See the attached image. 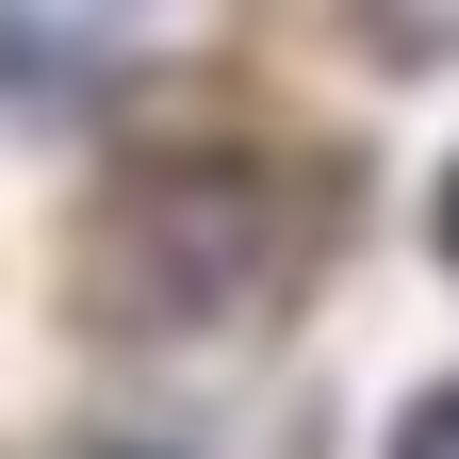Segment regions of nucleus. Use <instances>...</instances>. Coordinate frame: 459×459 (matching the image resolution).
<instances>
[{"label": "nucleus", "instance_id": "f257e3e1", "mask_svg": "<svg viewBox=\"0 0 459 459\" xmlns=\"http://www.w3.org/2000/svg\"><path fill=\"white\" fill-rule=\"evenodd\" d=\"M263 263H279V197L247 164H148L99 213V312L115 328H213L263 296Z\"/></svg>", "mask_w": 459, "mask_h": 459}, {"label": "nucleus", "instance_id": "f03ea898", "mask_svg": "<svg viewBox=\"0 0 459 459\" xmlns=\"http://www.w3.org/2000/svg\"><path fill=\"white\" fill-rule=\"evenodd\" d=\"M394 459H459V377H443V394H411V411H394Z\"/></svg>", "mask_w": 459, "mask_h": 459}, {"label": "nucleus", "instance_id": "7ed1b4c3", "mask_svg": "<svg viewBox=\"0 0 459 459\" xmlns=\"http://www.w3.org/2000/svg\"><path fill=\"white\" fill-rule=\"evenodd\" d=\"M443 263H459V164H443Z\"/></svg>", "mask_w": 459, "mask_h": 459}]
</instances>
